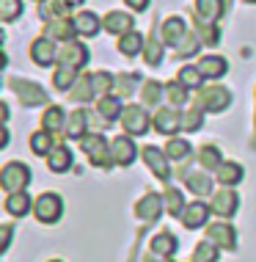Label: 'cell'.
<instances>
[{
	"label": "cell",
	"mask_w": 256,
	"mask_h": 262,
	"mask_svg": "<svg viewBox=\"0 0 256 262\" xmlns=\"http://www.w3.org/2000/svg\"><path fill=\"white\" fill-rule=\"evenodd\" d=\"M215 177L220 180V185H237V182H243L245 171H243V166H240V163L223 160V163H220V168L215 171Z\"/></svg>",
	"instance_id": "obj_26"
},
{
	"label": "cell",
	"mask_w": 256,
	"mask_h": 262,
	"mask_svg": "<svg viewBox=\"0 0 256 262\" xmlns=\"http://www.w3.org/2000/svg\"><path fill=\"white\" fill-rule=\"evenodd\" d=\"M80 146H83V152H85V158H88L91 166H97V168L116 166V163H113V155H110V144L105 141V136H99V133L85 136L80 141Z\"/></svg>",
	"instance_id": "obj_1"
},
{
	"label": "cell",
	"mask_w": 256,
	"mask_h": 262,
	"mask_svg": "<svg viewBox=\"0 0 256 262\" xmlns=\"http://www.w3.org/2000/svg\"><path fill=\"white\" fill-rule=\"evenodd\" d=\"M162 199H166V210L171 212V215H174V218H182L184 207H188V204H184V196H182V190H176V188H168Z\"/></svg>",
	"instance_id": "obj_37"
},
{
	"label": "cell",
	"mask_w": 256,
	"mask_h": 262,
	"mask_svg": "<svg viewBox=\"0 0 256 262\" xmlns=\"http://www.w3.org/2000/svg\"><path fill=\"white\" fill-rule=\"evenodd\" d=\"M144 262H168V257H162V259H154V254H152V257H146Z\"/></svg>",
	"instance_id": "obj_51"
},
{
	"label": "cell",
	"mask_w": 256,
	"mask_h": 262,
	"mask_svg": "<svg viewBox=\"0 0 256 262\" xmlns=\"http://www.w3.org/2000/svg\"><path fill=\"white\" fill-rule=\"evenodd\" d=\"M188 36V25H184L182 17H168L166 23H162V41L166 45H171L176 50L179 47V41Z\"/></svg>",
	"instance_id": "obj_18"
},
{
	"label": "cell",
	"mask_w": 256,
	"mask_h": 262,
	"mask_svg": "<svg viewBox=\"0 0 256 262\" xmlns=\"http://www.w3.org/2000/svg\"><path fill=\"white\" fill-rule=\"evenodd\" d=\"M149 249H152L154 257H171V254L179 249V240H176L174 235H168V232H160V235L152 237Z\"/></svg>",
	"instance_id": "obj_24"
},
{
	"label": "cell",
	"mask_w": 256,
	"mask_h": 262,
	"mask_svg": "<svg viewBox=\"0 0 256 262\" xmlns=\"http://www.w3.org/2000/svg\"><path fill=\"white\" fill-rule=\"evenodd\" d=\"M53 149H55V144H53V133L39 130V133H33V136H31V152H33V155L44 158V155H50Z\"/></svg>",
	"instance_id": "obj_35"
},
{
	"label": "cell",
	"mask_w": 256,
	"mask_h": 262,
	"mask_svg": "<svg viewBox=\"0 0 256 262\" xmlns=\"http://www.w3.org/2000/svg\"><path fill=\"white\" fill-rule=\"evenodd\" d=\"M144 47H146V39L141 36V33H127V36H122V41H119V53L127 55V58H132V55H138V53H144Z\"/></svg>",
	"instance_id": "obj_32"
},
{
	"label": "cell",
	"mask_w": 256,
	"mask_h": 262,
	"mask_svg": "<svg viewBox=\"0 0 256 262\" xmlns=\"http://www.w3.org/2000/svg\"><path fill=\"white\" fill-rule=\"evenodd\" d=\"M196 67L207 80H218V77H223L226 72H229V63H226V58H220V55H204Z\"/></svg>",
	"instance_id": "obj_20"
},
{
	"label": "cell",
	"mask_w": 256,
	"mask_h": 262,
	"mask_svg": "<svg viewBox=\"0 0 256 262\" xmlns=\"http://www.w3.org/2000/svg\"><path fill=\"white\" fill-rule=\"evenodd\" d=\"M166 155H168V160H184L190 155V144L184 138H171L166 146Z\"/></svg>",
	"instance_id": "obj_44"
},
{
	"label": "cell",
	"mask_w": 256,
	"mask_h": 262,
	"mask_svg": "<svg viewBox=\"0 0 256 262\" xmlns=\"http://www.w3.org/2000/svg\"><path fill=\"white\" fill-rule=\"evenodd\" d=\"M138 80H141V77L138 75H130V72L116 75V97H132V91L138 89V86H135Z\"/></svg>",
	"instance_id": "obj_43"
},
{
	"label": "cell",
	"mask_w": 256,
	"mask_h": 262,
	"mask_svg": "<svg viewBox=\"0 0 256 262\" xmlns=\"http://www.w3.org/2000/svg\"><path fill=\"white\" fill-rule=\"evenodd\" d=\"M63 212V202L58 193H41L36 202H33V215L39 218L41 224H55Z\"/></svg>",
	"instance_id": "obj_4"
},
{
	"label": "cell",
	"mask_w": 256,
	"mask_h": 262,
	"mask_svg": "<svg viewBox=\"0 0 256 262\" xmlns=\"http://www.w3.org/2000/svg\"><path fill=\"white\" fill-rule=\"evenodd\" d=\"M94 91H102V94H110V89H116V77L108 72H94Z\"/></svg>",
	"instance_id": "obj_48"
},
{
	"label": "cell",
	"mask_w": 256,
	"mask_h": 262,
	"mask_svg": "<svg viewBox=\"0 0 256 262\" xmlns=\"http://www.w3.org/2000/svg\"><path fill=\"white\" fill-rule=\"evenodd\" d=\"M245 3H256V0H245Z\"/></svg>",
	"instance_id": "obj_53"
},
{
	"label": "cell",
	"mask_w": 256,
	"mask_h": 262,
	"mask_svg": "<svg viewBox=\"0 0 256 262\" xmlns=\"http://www.w3.org/2000/svg\"><path fill=\"white\" fill-rule=\"evenodd\" d=\"M149 124H152V119H149V113L141 108V105H130V108H124L122 127H124L127 136H144V133H149Z\"/></svg>",
	"instance_id": "obj_5"
},
{
	"label": "cell",
	"mask_w": 256,
	"mask_h": 262,
	"mask_svg": "<svg viewBox=\"0 0 256 262\" xmlns=\"http://www.w3.org/2000/svg\"><path fill=\"white\" fill-rule=\"evenodd\" d=\"M69 166H72V149H69L66 144H58L53 152L47 155V168L53 174H63Z\"/></svg>",
	"instance_id": "obj_22"
},
{
	"label": "cell",
	"mask_w": 256,
	"mask_h": 262,
	"mask_svg": "<svg viewBox=\"0 0 256 262\" xmlns=\"http://www.w3.org/2000/svg\"><path fill=\"white\" fill-rule=\"evenodd\" d=\"M28 182H31V168L25 163H6L0 171V185L6 193H19L28 188Z\"/></svg>",
	"instance_id": "obj_2"
},
{
	"label": "cell",
	"mask_w": 256,
	"mask_h": 262,
	"mask_svg": "<svg viewBox=\"0 0 256 262\" xmlns=\"http://www.w3.org/2000/svg\"><path fill=\"white\" fill-rule=\"evenodd\" d=\"M196 33H198V39H201V45H218V41H220V31H218V28H215V23H204V19H201V23H198V19H196Z\"/></svg>",
	"instance_id": "obj_39"
},
{
	"label": "cell",
	"mask_w": 256,
	"mask_h": 262,
	"mask_svg": "<svg viewBox=\"0 0 256 262\" xmlns=\"http://www.w3.org/2000/svg\"><path fill=\"white\" fill-rule=\"evenodd\" d=\"M66 11H69V6H66V0H41L39 3V17L41 19H58V17H66Z\"/></svg>",
	"instance_id": "obj_31"
},
{
	"label": "cell",
	"mask_w": 256,
	"mask_h": 262,
	"mask_svg": "<svg viewBox=\"0 0 256 262\" xmlns=\"http://www.w3.org/2000/svg\"><path fill=\"white\" fill-rule=\"evenodd\" d=\"M83 3V0H66V6H69V9H72V6H80Z\"/></svg>",
	"instance_id": "obj_52"
},
{
	"label": "cell",
	"mask_w": 256,
	"mask_h": 262,
	"mask_svg": "<svg viewBox=\"0 0 256 262\" xmlns=\"http://www.w3.org/2000/svg\"><path fill=\"white\" fill-rule=\"evenodd\" d=\"M97 113H99V119L102 122H116V119H122V100H119L116 94H102L99 97V102H97Z\"/></svg>",
	"instance_id": "obj_21"
},
{
	"label": "cell",
	"mask_w": 256,
	"mask_h": 262,
	"mask_svg": "<svg viewBox=\"0 0 256 262\" xmlns=\"http://www.w3.org/2000/svg\"><path fill=\"white\" fill-rule=\"evenodd\" d=\"M198 163H201V168H210V171H218L220 168V149L218 146H204V149H198Z\"/></svg>",
	"instance_id": "obj_40"
},
{
	"label": "cell",
	"mask_w": 256,
	"mask_h": 262,
	"mask_svg": "<svg viewBox=\"0 0 256 262\" xmlns=\"http://www.w3.org/2000/svg\"><path fill=\"white\" fill-rule=\"evenodd\" d=\"M22 14V0H0V17L3 23H14Z\"/></svg>",
	"instance_id": "obj_47"
},
{
	"label": "cell",
	"mask_w": 256,
	"mask_h": 262,
	"mask_svg": "<svg viewBox=\"0 0 256 262\" xmlns=\"http://www.w3.org/2000/svg\"><path fill=\"white\" fill-rule=\"evenodd\" d=\"M110 155H113V163L116 166H132L135 158H138V149H135V144H132V136H119V138H113L110 141Z\"/></svg>",
	"instance_id": "obj_7"
},
{
	"label": "cell",
	"mask_w": 256,
	"mask_h": 262,
	"mask_svg": "<svg viewBox=\"0 0 256 262\" xmlns=\"http://www.w3.org/2000/svg\"><path fill=\"white\" fill-rule=\"evenodd\" d=\"M102 28L108 33H113V36H127V33L135 31V19L124 11H110L108 17L102 19Z\"/></svg>",
	"instance_id": "obj_13"
},
{
	"label": "cell",
	"mask_w": 256,
	"mask_h": 262,
	"mask_svg": "<svg viewBox=\"0 0 256 262\" xmlns=\"http://www.w3.org/2000/svg\"><path fill=\"white\" fill-rule=\"evenodd\" d=\"M198 45H201V39H198V33H188L179 47H176V58H190V55L198 53Z\"/></svg>",
	"instance_id": "obj_46"
},
{
	"label": "cell",
	"mask_w": 256,
	"mask_h": 262,
	"mask_svg": "<svg viewBox=\"0 0 256 262\" xmlns=\"http://www.w3.org/2000/svg\"><path fill=\"white\" fill-rule=\"evenodd\" d=\"M218 257H220V251H218V246L212 243V240L198 243L196 251H193V262H218Z\"/></svg>",
	"instance_id": "obj_41"
},
{
	"label": "cell",
	"mask_w": 256,
	"mask_h": 262,
	"mask_svg": "<svg viewBox=\"0 0 256 262\" xmlns=\"http://www.w3.org/2000/svg\"><path fill=\"white\" fill-rule=\"evenodd\" d=\"M196 14L204 23H215L223 14V0H196Z\"/></svg>",
	"instance_id": "obj_29"
},
{
	"label": "cell",
	"mask_w": 256,
	"mask_h": 262,
	"mask_svg": "<svg viewBox=\"0 0 256 262\" xmlns=\"http://www.w3.org/2000/svg\"><path fill=\"white\" fill-rule=\"evenodd\" d=\"M31 58L33 63H39V67H50L53 61H58V50H55V41L41 36L31 45Z\"/></svg>",
	"instance_id": "obj_15"
},
{
	"label": "cell",
	"mask_w": 256,
	"mask_h": 262,
	"mask_svg": "<svg viewBox=\"0 0 256 262\" xmlns=\"http://www.w3.org/2000/svg\"><path fill=\"white\" fill-rule=\"evenodd\" d=\"M88 122H91L88 111H85V108H77L72 116L66 119L63 133H66L69 138H75V141H83V138H85V130H88Z\"/></svg>",
	"instance_id": "obj_19"
},
{
	"label": "cell",
	"mask_w": 256,
	"mask_h": 262,
	"mask_svg": "<svg viewBox=\"0 0 256 262\" xmlns=\"http://www.w3.org/2000/svg\"><path fill=\"white\" fill-rule=\"evenodd\" d=\"M229 102H231V94H229V89H223V86H201V89H198V97H196L198 108H201V111H212V113L226 111V108H229Z\"/></svg>",
	"instance_id": "obj_3"
},
{
	"label": "cell",
	"mask_w": 256,
	"mask_h": 262,
	"mask_svg": "<svg viewBox=\"0 0 256 262\" xmlns=\"http://www.w3.org/2000/svg\"><path fill=\"white\" fill-rule=\"evenodd\" d=\"M184 177V182H188V188L193 190L196 196H210V190H212V180L207 174H198V171H188V174H182Z\"/></svg>",
	"instance_id": "obj_34"
},
{
	"label": "cell",
	"mask_w": 256,
	"mask_h": 262,
	"mask_svg": "<svg viewBox=\"0 0 256 262\" xmlns=\"http://www.w3.org/2000/svg\"><path fill=\"white\" fill-rule=\"evenodd\" d=\"M201 124H204V111L198 105H193V108H188L182 113V130L184 133H198Z\"/></svg>",
	"instance_id": "obj_36"
},
{
	"label": "cell",
	"mask_w": 256,
	"mask_h": 262,
	"mask_svg": "<svg viewBox=\"0 0 256 262\" xmlns=\"http://www.w3.org/2000/svg\"><path fill=\"white\" fill-rule=\"evenodd\" d=\"M154 127L162 136H174L176 130H182V113L176 108H160L154 113Z\"/></svg>",
	"instance_id": "obj_14"
},
{
	"label": "cell",
	"mask_w": 256,
	"mask_h": 262,
	"mask_svg": "<svg viewBox=\"0 0 256 262\" xmlns=\"http://www.w3.org/2000/svg\"><path fill=\"white\" fill-rule=\"evenodd\" d=\"M162 91H166V89H162L157 80H146L144 86H141V97H144V105H149V108L154 105V108H157L160 100H162Z\"/></svg>",
	"instance_id": "obj_38"
},
{
	"label": "cell",
	"mask_w": 256,
	"mask_h": 262,
	"mask_svg": "<svg viewBox=\"0 0 256 262\" xmlns=\"http://www.w3.org/2000/svg\"><path fill=\"white\" fill-rule=\"evenodd\" d=\"M0 235H3V240H0V251H9V243H11V240H9V237H11V226L6 224L3 229H0Z\"/></svg>",
	"instance_id": "obj_49"
},
{
	"label": "cell",
	"mask_w": 256,
	"mask_h": 262,
	"mask_svg": "<svg viewBox=\"0 0 256 262\" xmlns=\"http://www.w3.org/2000/svg\"><path fill=\"white\" fill-rule=\"evenodd\" d=\"M237 207H240V196L234 190H218L210 202V210L220 218H231L237 212Z\"/></svg>",
	"instance_id": "obj_9"
},
{
	"label": "cell",
	"mask_w": 256,
	"mask_h": 262,
	"mask_svg": "<svg viewBox=\"0 0 256 262\" xmlns=\"http://www.w3.org/2000/svg\"><path fill=\"white\" fill-rule=\"evenodd\" d=\"M207 240H212L215 246H223V249H234L237 246V232L226 221H218L207 226Z\"/></svg>",
	"instance_id": "obj_16"
},
{
	"label": "cell",
	"mask_w": 256,
	"mask_h": 262,
	"mask_svg": "<svg viewBox=\"0 0 256 262\" xmlns=\"http://www.w3.org/2000/svg\"><path fill=\"white\" fill-rule=\"evenodd\" d=\"M162 45H166V41H160L154 36V28H152V36L146 39V47H144V61L149 67H160L162 63Z\"/></svg>",
	"instance_id": "obj_33"
},
{
	"label": "cell",
	"mask_w": 256,
	"mask_h": 262,
	"mask_svg": "<svg viewBox=\"0 0 256 262\" xmlns=\"http://www.w3.org/2000/svg\"><path fill=\"white\" fill-rule=\"evenodd\" d=\"M75 33H77V28H75V19H69V17H58V19H50L47 28H44V36L47 39H53V41H75Z\"/></svg>",
	"instance_id": "obj_8"
},
{
	"label": "cell",
	"mask_w": 256,
	"mask_h": 262,
	"mask_svg": "<svg viewBox=\"0 0 256 262\" xmlns=\"http://www.w3.org/2000/svg\"><path fill=\"white\" fill-rule=\"evenodd\" d=\"M75 28H77L80 36H97L99 28H102V19H99L94 11H80L75 17Z\"/></svg>",
	"instance_id": "obj_25"
},
{
	"label": "cell",
	"mask_w": 256,
	"mask_h": 262,
	"mask_svg": "<svg viewBox=\"0 0 256 262\" xmlns=\"http://www.w3.org/2000/svg\"><path fill=\"white\" fill-rule=\"evenodd\" d=\"M58 63L83 69V63H88V47H85L83 41H66V45H63V50L58 53Z\"/></svg>",
	"instance_id": "obj_10"
},
{
	"label": "cell",
	"mask_w": 256,
	"mask_h": 262,
	"mask_svg": "<svg viewBox=\"0 0 256 262\" xmlns=\"http://www.w3.org/2000/svg\"><path fill=\"white\" fill-rule=\"evenodd\" d=\"M204 75L198 72V67H182L179 69V83L184 89H201Z\"/></svg>",
	"instance_id": "obj_45"
},
{
	"label": "cell",
	"mask_w": 256,
	"mask_h": 262,
	"mask_svg": "<svg viewBox=\"0 0 256 262\" xmlns=\"http://www.w3.org/2000/svg\"><path fill=\"white\" fill-rule=\"evenodd\" d=\"M162 207H166V199H162L160 193H146L144 199L135 204V215H138L141 221H157Z\"/></svg>",
	"instance_id": "obj_11"
},
{
	"label": "cell",
	"mask_w": 256,
	"mask_h": 262,
	"mask_svg": "<svg viewBox=\"0 0 256 262\" xmlns=\"http://www.w3.org/2000/svg\"><path fill=\"white\" fill-rule=\"evenodd\" d=\"M127 6H130L132 11H146L149 9V0H124Z\"/></svg>",
	"instance_id": "obj_50"
},
{
	"label": "cell",
	"mask_w": 256,
	"mask_h": 262,
	"mask_svg": "<svg viewBox=\"0 0 256 262\" xmlns=\"http://www.w3.org/2000/svg\"><path fill=\"white\" fill-rule=\"evenodd\" d=\"M41 124H44L47 133H61L63 127H66V113H63V108H58V105H50L44 111V116H41Z\"/></svg>",
	"instance_id": "obj_27"
},
{
	"label": "cell",
	"mask_w": 256,
	"mask_h": 262,
	"mask_svg": "<svg viewBox=\"0 0 256 262\" xmlns=\"http://www.w3.org/2000/svg\"><path fill=\"white\" fill-rule=\"evenodd\" d=\"M11 83V89L17 91V97L22 100L25 108H36V105H44L47 102V91L36 86V83H31V80H9Z\"/></svg>",
	"instance_id": "obj_6"
},
{
	"label": "cell",
	"mask_w": 256,
	"mask_h": 262,
	"mask_svg": "<svg viewBox=\"0 0 256 262\" xmlns=\"http://www.w3.org/2000/svg\"><path fill=\"white\" fill-rule=\"evenodd\" d=\"M77 72H80V69L66 67V63H58V69H55V75H53V86L58 91H66L69 86L77 83Z\"/></svg>",
	"instance_id": "obj_30"
},
{
	"label": "cell",
	"mask_w": 256,
	"mask_h": 262,
	"mask_svg": "<svg viewBox=\"0 0 256 262\" xmlns=\"http://www.w3.org/2000/svg\"><path fill=\"white\" fill-rule=\"evenodd\" d=\"M75 86H77V89H69V100H75V102H88L91 97H94V77H91V75L77 77Z\"/></svg>",
	"instance_id": "obj_28"
},
{
	"label": "cell",
	"mask_w": 256,
	"mask_h": 262,
	"mask_svg": "<svg viewBox=\"0 0 256 262\" xmlns=\"http://www.w3.org/2000/svg\"><path fill=\"white\" fill-rule=\"evenodd\" d=\"M210 204H204V202H190L188 207H184L182 212V224L188 226V229H198V226H204L207 224V218H210Z\"/></svg>",
	"instance_id": "obj_17"
},
{
	"label": "cell",
	"mask_w": 256,
	"mask_h": 262,
	"mask_svg": "<svg viewBox=\"0 0 256 262\" xmlns=\"http://www.w3.org/2000/svg\"><path fill=\"white\" fill-rule=\"evenodd\" d=\"M33 210V202H31V196L25 193V190H19V193H9L6 196V212L14 218H22L28 215V212Z\"/></svg>",
	"instance_id": "obj_23"
},
{
	"label": "cell",
	"mask_w": 256,
	"mask_h": 262,
	"mask_svg": "<svg viewBox=\"0 0 256 262\" xmlns=\"http://www.w3.org/2000/svg\"><path fill=\"white\" fill-rule=\"evenodd\" d=\"M166 94H168L171 108H179V105L188 102V89H184L179 80H171V83H166Z\"/></svg>",
	"instance_id": "obj_42"
},
{
	"label": "cell",
	"mask_w": 256,
	"mask_h": 262,
	"mask_svg": "<svg viewBox=\"0 0 256 262\" xmlns=\"http://www.w3.org/2000/svg\"><path fill=\"white\" fill-rule=\"evenodd\" d=\"M144 160H146V166L152 168L154 174L160 177V180H168L171 177V168H168V155L162 152V149H157L154 144H149V146H144Z\"/></svg>",
	"instance_id": "obj_12"
},
{
	"label": "cell",
	"mask_w": 256,
	"mask_h": 262,
	"mask_svg": "<svg viewBox=\"0 0 256 262\" xmlns=\"http://www.w3.org/2000/svg\"><path fill=\"white\" fill-rule=\"evenodd\" d=\"M39 3H41V0H39Z\"/></svg>",
	"instance_id": "obj_55"
},
{
	"label": "cell",
	"mask_w": 256,
	"mask_h": 262,
	"mask_svg": "<svg viewBox=\"0 0 256 262\" xmlns=\"http://www.w3.org/2000/svg\"><path fill=\"white\" fill-rule=\"evenodd\" d=\"M50 262H61V259H50Z\"/></svg>",
	"instance_id": "obj_54"
}]
</instances>
